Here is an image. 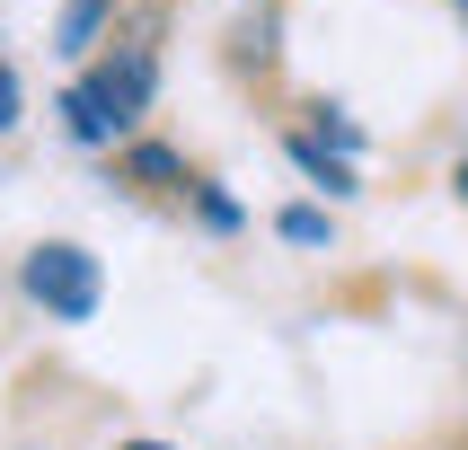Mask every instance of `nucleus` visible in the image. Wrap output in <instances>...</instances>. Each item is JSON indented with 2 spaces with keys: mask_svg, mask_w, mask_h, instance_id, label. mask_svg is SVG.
<instances>
[{
  "mask_svg": "<svg viewBox=\"0 0 468 450\" xmlns=\"http://www.w3.org/2000/svg\"><path fill=\"white\" fill-rule=\"evenodd\" d=\"M151 89H159V62H151V45L106 53L98 71H89V79L71 89V98H62V115H71V141H89V151H106V141H133V124H142Z\"/></svg>",
  "mask_w": 468,
  "mask_h": 450,
  "instance_id": "nucleus-1",
  "label": "nucleus"
},
{
  "mask_svg": "<svg viewBox=\"0 0 468 450\" xmlns=\"http://www.w3.org/2000/svg\"><path fill=\"white\" fill-rule=\"evenodd\" d=\"M27 300L45 318H62V327H80V318H98V300H106V274H98V256L89 247H71V238H45L36 256H27Z\"/></svg>",
  "mask_w": 468,
  "mask_h": 450,
  "instance_id": "nucleus-2",
  "label": "nucleus"
},
{
  "mask_svg": "<svg viewBox=\"0 0 468 450\" xmlns=\"http://www.w3.org/2000/svg\"><path fill=\"white\" fill-rule=\"evenodd\" d=\"M115 18V0H62V18H53V53H89Z\"/></svg>",
  "mask_w": 468,
  "mask_h": 450,
  "instance_id": "nucleus-3",
  "label": "nucleus"
},
{
  "mask_svg": "<svg viewBox=\"0 0 468 450\" xmlns=\"http://www.w3.org/2000/svg\"><path fill=\"white\" fill-rule=\"evenodd\" d=\"M292 168H301L310 185H327V194H354V168H345V159H327V141H310V132L292 141Z\"/></svg>",
  "mask_w": 468,
  "mask_h": 450,
  "instance_id": "nucleus-4",
  "label": "nucleus"
},
{
  "mask_svg": "<svg viewBox=\"0 0 468 450\" xmlns=\"http://www.w3.org/2000/svg\"><path fill=\"white\" fill-rule=\"evenodd\" d=\"M124 177H142V185H186V159L159 151V141H133V151H124Z\"/></svg>",
  "mask_w": 468,
  "mask_h": 450,
  "instance_id": "nucleus-5",
  "label": "nucleus"
},
{
  "mask_svg": "<svg viewBox=\"0 0 468 450\" xmlns=\"http://www.w3.org/2000/svg\"><path fill=\"white\" fill-rule=\"evenodd\" d=\"M274 230H283L292 247H327V212H310V204H292L283 221H274Z\"/></svg>",
  "mask_w": 468,
  "mask_h": 450,
  "instance_id": "nucleus-6",
  "label": "nucleus"
},
{
  "mask_svg": "<svg viewBox=\"0 0 468 450\" xmlns=\"http://www.w3.org/2000/svg\"><path fill=\"white\" fill-rule=\"evenodd\" d=\"M195 204H204L212 230H230V221H239V204H230V194H212V185H195Z\"/></svg>",
  "mask_w": 468,
  "mask_h": 450,
  "instance_id": "nucleus-7",
  "label": "nucleus"
},
{
  "mask_svg": "<svg viewBox=\"0 0 468 450\" xmlns=\"http://www.w3.org/2000/svg\"><path fill=\"white\" fill-rule=\"evenodd\" d=\"M18 124V71H9V62H0V132Z\"/></svg>",
  "mask_w": 468,
  "mask_h": 450,
  "instance_id": "nucleus-8",
  "label": "nucleus"
},
{
  "mask_svg": "<svg viewBox=\"0 0 468 450\" xmlns=\"http://www.w3.org/2000/svg\"><path fill=\"white\" fill-rule=\"evenodd\" d=\"M451 185H460V204H468V159H460V168H451Z\"/></svg>",
  "mask_w": 468,
  "mask_h": 450,
  "instance_id": "nucleus-9",
  "label": "nucleus"
},
{
  "mask_svg": "<svg viewBox=\"0 0 468 450\" xmlns=\"http://www.w3.org/2000/svg\"><path fill=\"white\" fill-rule=\"evenodd\" d=\"M124 450H168V442H124Z\"/></svg>",
  "mask_w": 468,
  "mask_h": 450,
  "instance_id": "nucleus-10",
  "label": "nucleus"
}]
</instances>
